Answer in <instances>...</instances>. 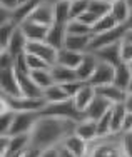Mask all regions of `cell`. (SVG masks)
I'll return each instance as SVG.
<instances>
[{
    "instance_id": "cell-11",
    "label": "cell",
    "mask_w": 132,
    "mask_h": 157,
    "mask_svg": "<svg viewBox=\"0 0 132 157\" xmlns=\"http://www.w3.org/2000/svg\"><path fill=\"white\" fill-rule=\"evenodd\" d=\"M92 52H94V55L97 57L99 62L109 63V65H112V67H117L119 63H122V60H120V42L95 48V50H92Z\"/></svg>"
},
{
    "instance_id": "cell-9",
    "label": "cell",
    "mask_w": 132,
    "mask_h": 157,
    "mask_svg": "<svg viewBox=\"0 0 132 157\" xmlns=\"http://www.w3.org/2000/svg\"><path fill=\"white\" fill-rule=\"evenodd\" d=\"M0 94L7 97H17L20 95L17 84V75L14 69H3L0 70Z\"/></svg>"
},
{
    "instance_id": "cell-10",
    "label": "cell",
    "mask_w": 132,
    "mask_h": 157,
    "mask_svg": "<svg viewBox=\"0 0 132 157\" xmlns=\"http://www.w3.org/2000/svg\"><path fill=\"white\" fill-rule=\"evenodd\" d=\"M18 29L22 30L27 42H42V40H45V35H47L49 30V27L32 20H24L22 24H18Z\"/></svg>"
},
{
    "instance_id": "cell-18",
    "label": "cell",
    "mask_w": 132,
    "mask_h": 157,
    "mask_svg": "<svg viewBox=\"0 0 132 157\" xmlns=\"http://www.w3.org/2000/svg\"><path fill=\"white\" fill-rule=\"evenodd\" d=\"M94 97H95V89H94L92 85H89L87 82H85V84L80 87V90H79L77 94L72 97L75 109L80 112L82 115H84V110L89 107V104L92 102Z\"/></svg>"
},
{
    "instance_id": "cell-21",
    "label": "cell",
    "mask_w": 132,
    "mask_h": 157,
    "mask_svg": "<svg viewBox=\"0 0 132 157\" xmlns=\"http://www.w3.org/2000/svg\"><path fill=\"white\" fill-rule=\"evenodd\" d=\"M95 94L104 97V99H107L114 105V104H122L126 100L127 92L119 89V87H115L114 84H109V85H102V87H95Z\"/></svg>"
},
{
    "instance_id": "cell-14",
    "label": "cell",
    "mask_w": 132,
    "mask_h": 157,
    "mask_svg": "<svg viewBox=\"0 0 132 157\" xmlns=\"http://www.w3.org/2000/svg\"><path fill=\"white\" fill-rule=\"evenodd\" d=\"M15 75H17V84H18L20 95H24V97H33V99H40V97H42V89H39L35 85V82L32 80L30 74L15 72Z\"/></svg>"
},
{
    "instance_id": "cell-49",
    "label": "cell",
    "mask_w": 132,
    "mask_h": 157,
    "mask_svg": "<svg viewBox=\"0 0 132 157\" xmlns=\"http://www.w3.org/2000/svg\"><path fill=\"white\" fill-rule=\"evenodd\" d=\"M9 136H0V155L7 154V149H9Z\"/></svg>"
},
{
    "instance_id": "cell-27",
    "label": "cell",
    "mask_w": 132,
    "mask_h": 157,
    "mask_svg": "<svg viewBox=\"0 0 132 157\" xmlns=\"http://www.w3.org/2000/svg\"><path fill=\"white\" fill-rule=\"evenodd\" d=\"M130 78H132V74H130L127 63L122 62L114 69V80H112V84H114L115 87L122 89V90H127V85H129Z\"/></svg>"
},
{
    "instance_id": "cell-25",
    "label": "cell",
    "mask_w": 132,
    "mask_h": 157,
    "mask_svg": "<svg viewBox=\"0 0 132 157\" xmlns=\"http://www.w3.org/2000/svg\"><path fill=\"white\" fill-rule=\"evenodd\" d=\"M127 114V109L126 105L122 104H114L111 107V129H112V134H122V122H124V117Z\"/></svg>"
},
{
    "instance_id": "cell-7",
    "label": "cell",
    "mask_w": 132,
    "mask_h": 157,
    "mask_svg": "<svg viewBox=\"0 0 132 157\" xmlns=\"http://www.w3.org/2000/svg\"><path fill=\"white\" fill-rule=\"evenodd\" d=\"M114 69H115V67L109 65V63L99 62V63H97V67H95V70H94V74L90 75V78L87 80V84L92 85L94 89L112 84V80H114Z\"/></svg>"
},
{
    "instance_id": "cell-23",
    "label": "cell",
    "mask_w": 132,
    "mask_h": 157,
    "mask_svg": "<svg viewBox=\"0 0 132 157\" xmlns=\"http://www.w3.org/2000/svg\"><path fill=\"white\" fill-rule=\"evenodd\" d=\"M25 47H27V39L24 37V33H22V30L17 25V29L14 30L12 39H10V42H9V45H7L5 50L9 52L12 57H18V55L25 54Z\"/></svg>"
},
{
    "instance_id": "cell-13",
    "label": "cell",
    "mask_w": 132,
    "mask_h": 157,
    "mask_svg": "<svg viewBox=\"0 0 132 157\" xmlns=\"http://www.w3.org/2000/svg\"><path fill=\"white\" fill-rule=\"evenodd\" d=\"M27 20L37 22V24L45 25V27H50V25L54 24V5L42 0V2L39 3V7L30 13V17Z\"/></svg>"
},
{
    "instance_id": "cell-15",
    "label": "cell",
    "mask_w": 132,
    "mask_h": 157,
    "mask_svg": "<svg viewBox=\"0 0 132 157\" xmlns=\"http://www.w3.org/2000/svg\"><path fill=\"white\" fill-rule=\"evenodd\" d=\"M97 63V57L94 55V52H85L84 55H82V60L79 63V67L75 69V72H77V78L80 82H87L90 75L94 74V70H95Z\"/></svg>"
},
{
    "instance_id": "cell-29",
    "label": "cell",
    "mask_w": 132,
    "mask_h": 157,
    "mask_svg": "<svg viewBox=\"0 0 132 157\" xmlns=\"http://www.w3.org/2000/svg\"><path fill=\"white\" fill-rule=\"evenodd\" d=\"M130 7L127 5L126 0H117V2L111 3V15L115 18L119 25H126L127 18L130 15Z\"/></svg>"
},
{
    "instance_id": "cell-32",
    "label": "cell",
    "mask_w": 132,
    "mask_h": 157,
    "mask_svg": "<svg viewBox=\"0 0 132 157\" xmlns=\"http://www.w3.org/2000/svg\"><path fill=\"white\" fill-rule=\"evenodd\" d=\"M42 99L45 100V104H55V102H62V100L69 99V97H67V94L64 92L62 85L54 84V85H50L49 89H45V90L42 92Z\"/></svg>"
},
{
    "instance_id": "cell-12",
    "label": "cell",
    "mask_w": 132,
    "mask_h": 157,
    "mask_svg": "<svg viewBox=\"0 0 132 157\" xmlns=\"http://www.w3.org/2000/svg\"><path fill=\"white\" fill-rule=\"evenodd\" d=\"M111 107H112V104L109 102L107 99H104V97L95 94V97L92 99V102L89 104V107L84 110V119H89V121H99L104 114H107V112L111 110Z\"/></svg>"
},
{
    "instance_id": "cell-58",
    "label": "cell",
    "mask_w": 132,
    "mask_h": 157,
    "mask_svg": "<svg viewBox=\"0 0 132 157\" xmlns=\"http://www.w3.org/2000/svg\"><path fill=\"white\" fill-rule=\"evenodd\" d=\"M45 2H49V3H52V5H54L55 2H60V0H45Z\"/></svg>"
},
{
    "instance_id": "cell-31",
    "label": "cell",
    "mask_w": 132,
    "mask_h": 157,
    "mask_svg": "<svg viewBox=\"0 0 132 157\" xmlns=\"http://www.w3.org/2000/svg\"><path fill=\"white\" fill-rule=\"evenodd\" d=\"M30 77L35 82V85L39 89H42V92L45 89H49L50 85H54V78H52L50 69H42V70H32L30 72Z\"/></svg>"
},
{
    "instance_id": "cell-43",
    "label": "cell",
    "mask_w": 132,
    "mask_h": 157,
    "mask_svg": "<svg viewBox=\"0 0 132 157\" xmlns=\"http://www.w3.org/2000/svg\"><path fill=\"white\" fill-rule=\"evenodd\" d=\"M14 63H15V57L9 54L7 50L0 52V70L3 69H14Z\"/></svg>"
},
{
    "instance_id": "cell-30",
    "label": "cell",
    "mask_w": 132,
    "mask_h": 157,
    "mask_svg": "<svg viewBox=\"0 0 132 157\" xmlns=\"http://www.w3.org/2000/svg\"><path fill=\"white\" fill-rule=\"evenodd\" d=\"M70 20V0H60L54 3V24L67 25Z\"/></svg>"
},
{
    "instance_id": "cell-51",
    "label": "cell",
    "mask_w": 132,
    "mask_h": 157,
    "mask_svg": "<svg viewBox=\"0 0 132 157\" xmlns=\"http://www.w3.org/2000/svg\"><path fill=\"white\" fill-rule=\"evenodd\" d=\"M5 112H10V105L9 100H7V95L0 94V114H5Z\"/></svg>"
},
{
    "instance_id": "cell-44",
    "label": "cell",
    "mask_w": 132,
    "mask_h": 157,
    "mask_svg": "<svg viewBox=\"0 0 132 157\" xmlns=\"http://www.w3.org/2000/svg\"><path fill=\"white\" fill-rule=\"evenodd\" d=\"M122 149L126 157H132V132L122 134Z\"/></svg>"
},
{
    "instance_id": "cell-57",
    "label": "cell",
    "mask_w": 132,
    "mask_h": 157,
    "mask_svg": "<svg viewBox=\"0 0 132 157\" xmlns=\"http://www.w3.org/2000/svg\"><path fill=\"white\" fill-rule=\"evenodd\" d=\"M29 0H17V5H22V3H27Z\"/></svg>"
},
{
    "instance_id": "cell-2",
    "label": "cell",
    "mask_w": 132,
    "mask_h": 157,
    "mask_svg": "<svg viewBox=\"0 0 132 157\" xmlns=\"http://www.w3.org/2000/svg\"><path fill=\"white\" fill-rule=\"evenodd\" d=\"M85 157H126L122 149V134H111L90 142Z\"/></svg>"
},
{
    "instance_id": "cell-52",
    "label": "cell",
    "mask_w": 132,
    "mask_h": 157,
    "mask_svg": "<svg viewBox=\"0 0 132 157\" xmlns=\"http://www.w3.org/2000/svg\"><path fill=\"white\" fill-rule=\"evenodd\" d=\"M0 3H2L5 9H9V10H15V7H17V0H0Z\"/></svg>"
},
{
    "instance_id": "cell-17",
    "label": "cell",
    "mask_w": 132,
    "mask_h": 157,
    "mask_svg": "<svg viewBox=\"0 0 132 157\" xmlns=\"http://www.w3.org/2000/svg\"><path fill=\"white\" fill-rule=\"evenodd\" d=\"M74 134L77 137H80L82 140H85L87 144L94 142L97 139V125H95V121H89V119H82L75 124V129H74Z\"/></svg>"
},
{
    "instance_id": "cell-1",
    "label": "cell",
    "mask_w": 132,
    "mask_h": 157,
    "mask_svg": "<svg viewBox=\"0 0 132 157\" xmlns=\"http://www.w3.org/2000/svg\"><path fill=\"white\" fill-rule=\"evenodd\" d=\"M77 122L69 119L40 115L30 132V145L39 151L49 147H59L67 136L74 134Z\"/></svg>"
},
{
    "instance_id": "cell-22",
    "label": "cell",
    "mask_w": 132,
    "mask_h": 157,
    "mask_svg": "<svg viewBox=\"0 0 132 157\" xmlns=\"http://www.w3.org/2000/svg\"><path fill=\"white\" fill-rule=\"evenodd\" d=\"M50 74H52V78H54V84H59V85H64V84H67V82L79 80L77 72H75L74 69L59 65V63L50 65Z\"/></svg>"
},
{
    "instance_id": "cell-6",
    "label": "cell",
    "mask_w": 132,
    "mask_h": 157,
    "mask_svg": "<svg viewBox=\"0 0 132 157\" xmlns=\"http://www.w3.org/2000/svg\"><path fill=\"white\" fill-rule=\"evenodd\" d=\"M9 105L12 112H39L45 107V100L40 99H33V97H24V95H17V97H7Z\"/></svg>"
},
{
    "instance_id": "cell-62",
    "label": "cell",
    "mask_w": 132,
    "mask_h": 157,
    "mask_svg": "<svg viewBox=\"0 0 132 157\" xmlns=\"http://www.w3.org/2000/svg\"><path fill=\"white\" fill-rule=\"evenodd\" d=\"M127 65H129V70H130V74H132V62H130V63H127Z\"/></svg>"
},
{
    "instance_id": "cell-34",
    "label": "cell",
    "mask_w": 132,
    "mask_h": 157,
    "mask_svg": "<svg viewBox=\"0 0 132 157\" xmlns=\"http://www.w3.org/2000/svg\"><path fill=\"white\" fill-rule=\"evenodd\" d=\"M65 30H67V35H92V27L82 24L77 18L67 22Z\"/></svg>"
},
{
    "instance_id": "cell-41",
    "label": "cell",
    "mask_w": 132,
    "mask_h": 157,
    "mask_svg": "<svg viewBox=\"0 0 132 157\" xmlns=\"http://www.w3.org/2000/svg\"><path fill=\"white\" fill-rule=\"evenodd\" d=\"M12 121H14V112H5L0 114V136H9L10 127H12Z\"/></svg>"
},
{
    "instance_id": "cell-37",
    "label": "cell",
    "mask_w": 132,
    "mask_h": 157,
    "mask_svg": "<svg viewBox=\"0 0 132 157\" xmlns=\"http://www.w3.org/2000/svg\"><path fill=\"white\" fill-rule=\"evenodd\" d=\"M89 12L94 13L97 18L104 17L107 13H111V3L102 2V0H90L89 2Z\"/></svg>"
},
{
    "instance_id": "cell-39",
    "label": "cell",
    "mask_w": 132,
    "mask_h": 157,
    "mask_svg": "<svg viewBox=\"0 0 132 157\" xmlns=\"http://www.w3.org/2000/svg\"><path fill=\"white\" fill-rule=\"evenodd\" d=\"M25 60H27L29 70H42V69H50V63H47L44 59L37 57L33 54H25Z\"/></svg>"
},
{
    "instance_id": "cell-35",
    "label": "cell",
    "mask_w": 132,
    "mask_h": 157,
    "mask_svg": "<svg viewBox=\"0 0 132 157\" xmlns=\"http://www.w3.org/2000/svg\"><path fill=\"white\" fill-rule=\"evenodd\" d=\"M15 29H17V24H15L14 20L9 22V24L0 25V48H2V50H5V48H7V45H9L10 39H12V33H14Z\"/></svg>"
},
{
    "instance_id": "cell-59",
    "label": "cell",
    "mask_w": 132,
    "mask_h": 157,
    "mask_svg": "<svg viewBox=\"0 0 132 157\" xmlns=\"http://www.w3.org/2000/svg\"><path fill=\"white\" fill-rule=\"evenodd\" d=\"M102 2H107V3H114V2H117V0H102Z\"/></svg>"
},
{
    "instance_id": "cell-50",
    "label": "cell",
    "mask_w": 132,
    "mask_h": 157,
    "mask_svg": "<svg viewBox=\"0 0 132 157\" xmlns=\"http://www.w3.org/2000/svg\"><path fill=\"white\" fill-rule=\"evenodd\" d=\"M39 155H40V151H39V149H35V147H32V145L27 147L20 154V157H39Z\"/></svg>"
},
{
    "instance_id": "cell-46",
    "label": "cell",
    "mask_w": 132,
    "mask_h": 157,
    "mask_svg": "<svg viewBox=\"0 0 132 157\" xmlns=\"http://www.w3.org/2000/svg\"><path fill=\"white\" fill-rule=\"evenodd\" d=\"M77 20H80V22H82V24H85V25H89V27H92V25H94V24H95V20H97V17H95V15H94V13H90V12H89V10H87V12H84V13H82V15H80V17H79V18H77Z\"/></svg>"
},
{
    "instance_id": "cell-26",
    "label": "cell",
    "mask_w": 132,
    "mask_h": 157,
    "mask_svg": "<svg viewBox=\"0 0 132 157\" xmlns=\"http://www.w3.org/2000/svg\"><path fill=\"white\" fill-rule=\"evenodd\" d=\"M42 2V0H29L27 3H22V5H17L15 7V10L12 12V20L15 24H22L24 20H27L30 17V13L33 12V10L39 7V3Z\"/></svg>"
},
{
    "instance_id": "cell-24",
    "label": "cell",
    "mask_w": 132,
    "mask_h": 157,
    "mask_svg": "<svg viewBox=\"0 0 132 157\" xmlns=\"http://www.w3.org/2000/svg\"><path fill=\"white\" fill-rule=\"evenodd\" d=\"M82 55L84 54H79V52H72V50H67V48H60L57 50V59H55V63L64 67H69V69H77L79 63L82 60Z\"/></svg>"
},
{
    "instance_id": "cell-47",
    "label": "cell",
    "mask_w": 132,
    "mask_h": 157,
    "mask_svg": "<svg viewBox=\"0 0 132 157\" xmlns=\"http://www.w3.org/2000/svg\"><path fill=\"white\" fill-rule=\"evenodd\" d=\"M124 132H132V112H127L122 122V134Z\"/></svg>"
},
{
    "instance_id": "cell-45",
    "label": "cell",
    "mask_w": 132,
    "mask_h": 157,
    "mask_svg": "<svg viewBox=\"0 0 132 157\" xmlns=\"http://www.w3.org/2000/svg\"><path fill=\"white\" fill-rule=\"evenodd\" d=\"M9 22H12V10L5 9V7L0 3V25L9 24Z\"/></svg>"
},
{
    "instance_id": "cell-33",
    "label": "cell",
    "mask_w": 132,
    "mask_h": 157,
    "mask_svg": "<svg viewBox=\"0 0 132 157\" xmlns=\"http://www.w3.org/2000/svg\"><path fill=\"white\" fill-rule=\"evenodd\" d=\"M117 22H115V18L111 15V13H107V15L104 17H99L95 20V24L92 25V35H97V33H104L107 30H112V29L117 27Z\"/></svg>"
},
{
    "instance_id": "cell-5",
    "label": "cell",
    "mask_w": 132,
    "mask_h": 157,
    "mask_svg": "<svg viewBox=\"0 0 132 157\" xmlns=\"http://www.w3.org/2000/svg\"><path fill=\"white\" fill-rule=\"evenodd\" d=\"M39 117H40L39 112H14V121H12L9 136L30 134Z\"/></svg>"
},
{
    "instance_id": "cell-20",
    "label": "cell",
    "mask_w": 132,
    "mask_h": 157,
    "mask_svg": "<svg viewBox=\"0 0 132 157\" xmlns=\"http://www.w3.org/2000/svg\"><path fill=\"white\" fill-rule=\"evenodd\" d=\"M90 40H92V35H67L62 48L79 52V54H85L90 48Z\"/></svg>"
},
{
    "instance_id": "cell-3",
    "label": "cell",
    "mask_w": 132,
    "mask_h": 157,
    "mask_svg": "<svg viewBox=\"0 0 132 157\" xmlns=\"http://www.w3.org/2000/svg\"><path fill=\"white\" fill-rule=\"evenodd\" d=\"M40 115L69 119V121H74V122H79V121L84 119V115L75 109L72 99H65V100H62V102H55V104H45V107L40 110Z\"/></svg>"
},
{
    "instance_id": "cell-38",
    "label": "cell",
    "mask_w": 132,
    "mask_h": 157,
    "mask_svg": "<svg viewBox=\"0 0 132 157\" xmlns=\"http://www.w3.org/2000/svg\"><path fill=\"white\" fill-rule=\"evenodd\" d=\"M90 0H70V20L79 18L84 12L89 10Z\"/></svg>"
},
{
    "instance_id": "cell-56",
    "label": "cell",
    "mask_w": 132,
    "mask_h": 157,
    "mask_svg": "<svg viewBox=\"0 0 132 157\" xmlns=\"http://www.w3.org/2000/svg\"><path fill=\"white\" fill-rule=\"evenodd\" d=\"M127 94H132V78H130V82H129V85H127Z\"/></svg>"
},
{
    "instance_id": "cell-28",
    "label": "cell",
    "mask_w": 132,
    "mask_h": 157,
    "mask_svg": "<svg viewBox=\"0 0 132 157\" xmlns=\"http://www.w3.org/2000/svg\"><path fill=\"white\" fill-rule=\"evenodd\" d=\"M9 149L7 154H20L27 147H30V134H18V136H9Z\"/></svg>"
},
{
    "instance_id": "cell-8",
    "label": "cell",
    "mask_w": 132,
    "mask_h": 157,
    "mask_svg": "<svg viewBox=\"0 0 132 157\" xmlns=\"http://www.w3.org/2000/svg\"><path fill=\"white\" fill-rule=\"evenodd\" d=\"M25 54H33L37 57L44 59L47 63L54 65L55 59H57V50L54 47H50L45 40L42 42H27V47H25Z\"/></svg>"
},
{
    "instance_id": "cell-60",
    "label": "cell",
    "mask_w": 132,
    "mask_h": 157,
    "mask_svg": "<svg viewBox=\"0 0 132 157\" xmlns=\"http://www.w3.org/2000/svg\"><path fill=\"white\" fill-rule=\"evenodd\" d=\"M126 37H127V39H130V40H132V32H127V35H126Z\"/></svg>"
},
{
    "instance_id": "cell-36",
    "label": "cell",
    "mask_w": 132,
    "mask_h": 157,
    "mask_svg": "<svg viewBox=\"0 0 132 157\" xmlns=\"http://www.w3.org/2000/svg\"><path fill=\"white\" fill-rule=\"evenodd\" d=\"M95 125H97V139L111 136L112 134V129H111V110H109L107 114H104L99 121H95Z\"/></svg>"
},
{
    "instance_id": "cell-42",
    "label": "cell",
    "mask_w": 132,
    "mask_h": 157,
    "mask_svg": "<svg viewBox=\"0 0 132 157\" xmlns=\"http://www.w3.org/2000/svg\"><path fill=\"white\" fill-rule=\"evenodd\" d=\"M84 84H85V82L74 80V82H67V84H64V85H62V89H64V92L67 94V97H69V99H72V97L77 94L79 90H80V87H82Z\"/></svg>"
},
{
    "instance_id": "cell-63",
    "label": "cell",
    "mask_w": 132,
    "mask_h": 157,
    "mask_svg": "<svg viewBox=\"0 0 132 157\" xmlns=\"http://www.w3.org/2000/svg\"><path fill=\"white\" fill-rule=\"evenodd\" d=\"M0 157H3V155H0Z\"/></svg>"
},
{
    "instance_id": "cell-61",
    "label": "cell",
    "mask_w": 132,
    "mask_h": 157,
    "mask_svg": "<svg viewBox=\"0 0 132 157\" xmlns=\"http://www.w3.org/2000/svg\"><path fill=\"white\" fill-rule=\"evenodd\" d=\"M126 2H127V5H129L130 9H132V0H126Z\"/></svg>"
},
{
    "instance_id": "cell-54",
    "label": "cell",
    "mask_w": 132,
    "mask_h": 157,
    "mask_svg": "<svg viewBox=\"0 0 132 157\" xmlns=\"http://www.w3.org/2000/svg\"><path fill=\"white\" fill-rule=\"evenodd\" d=\"M59 154H60V157H75V155L70 154V152H67L64 147H60V145H59Z\"/></svg>"
},
{
    "instance_id": "cell-53",
    "label": "cell",
    "mask_w": 132,
    "mask_h": 157,
    "mask_svg": "<svg viewBox=\"0 0 132 157\" xmlns=\"http://www.w3.org/2000/svg\"><path fill=\"white\" fill-rule=\"evenodd\" d=\"M124 105H126L127 112H132V94L126 95V100H124Z\"/></svg>"
},
{
    "instance_id": "cell-40",
    "label": "cell",
    "mask_w": 132,
    "mask_h": 157,
    "mask_svg": "<svg viewBox=\"0 0 132 157\" xmlns=\"http://www.w3.org/2000/svg\"><path fill=\"white\" fill-rule=\"evenodd\" d=\"M120 60L124 63H130L132 62V40L124 37L120 42Z\"/></svg>"
},
{
    "instance_id": "cell-55",
    "label": "cell",
    "mask_w": 132,
    "mask_h": 157,
    "mask_svg": "<svg viewBox=\"0 0 132 157\" xmlns=\"http://www.w3.org/2000/svg\"><path fill=\"white\" fill-rule=\"evenodd\" d=\"M126 27H127L129 32H132V10H130V15H129V18H127V22H126Z\"/></svg>"
},
{
    "instance_id": "cell-16",
    "label": "cell",
    "mask_w": 132,
    "mask_h": 157,
    "mask_svg": "<svg viewBox=\"0 0 132 157\" xmlns=\"http://www.w3.org/2000/svg\"><path fill=\"white\" fill-rule=\"evenodd\" d=\"M60 147H64L67 152H70L75 157H85L87 155V151H89V144L85 140H82L80 137H77L75 134L67 136L64 139V142L60 144Z\"/></svg>"
},
{
    "instance_id": "cell-4",
    "label": "cell",
    "mask_w": 132,
    "mask_h": 157,
    "mask_svg": "<svg viewBox=\"0 0 132 157\" xmlns=\"http://www.w3.org/2000/svg\"><path fill=\"white\" fill-rule=\"evenodd\" d=\"M127 27L126 25H117L112 30H107L104 33H97V35H92V40H90V48L89 52L95 50V48L105 47V45H112V44H119L122 42V39L127 35Z\"/></svg>"
},
{
    "instance_id": "cell-19",
    "label": "cell",
    "mask_w": 132,
    "mask_h": 157,
    "mask_svg": "<svg viewBox=\"0 0 132 157\" xmlns=\"http://www.w3.org/2000/svg\"><path fill=\"white\" fill-rule=\"evenodd\" d=\"M65 37H67L65 25L52 24L50 27H49V30H47V35H45V42H47L50 47H54L55 50H60V48L64 47Z\"/></svg>"
},
{
    "instance_id": "cell-48",
    "label": "cell",
    "mask_w": 132,
    "mask_h": 157,
    "mask_svg": "<svg viewBox=\"0 0 132 157\" xmlns=\"http://www.w3.org/2000/svg\"><path fill=\"white\" fill-rule=\"evenodd\" d=\"M39 157H60L59 154V147H49V149H42Z\"/></svg>"
}]
</instances>
